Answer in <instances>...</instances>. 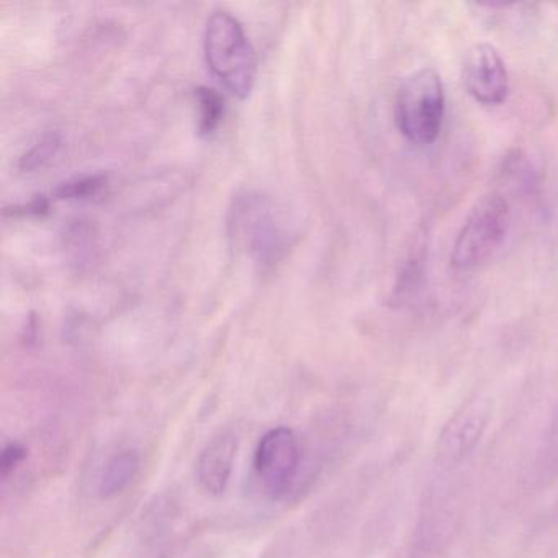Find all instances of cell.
I'll use <instances>...</instances> for the list:
<instances>
[{
  "mask_svg": "<svg viewBox=\"0 0 558 558\" xmlns=\"http://www.w3.org/2000/svg\"><path fill=\"white\" fill-rule=\"evenodd\" d=\"M463 84L482 106L495 107L505 102L509 93L508 70L493 45L478 44L470 48L463 61Z\"/></svg>",
  "mask_w": 558,
  "mask_h": 558,
  "instance_id": "7",
  "label": "cell"
},
{
  "mask_svg": "<svg viewBox=\"0 0 558 558\" xmlns=\"http://www.w3.org/2000/svg\"><path fill=\"white\" fill-rule=\"evenodd\" d=\"M238 446L240 440L236 433L225 429L215 434L202 450L197 460V478L208 495L220 496L227 492L233 475Z\"/></svg>",
  "mask_w": 558,
  "mask_h": 558,
  "instance_id": "8",
  "label": "cell"
},
{
  "mask_svg": "<svg viewBox=\"0 0 558 558\" xmlns=\"http://www.w3.org/2000/svg\"><path fill=\"white\" fill-rule=\"evenodd\" d=\"M195 99L198 107V133L202 136H211L223 119V97L210 87H201L195 90Z\"/></svg>",
  "mask_w": 558,
  "mask_h": 558,
  "instance_id": "10",
  "label": "cell"
},
{
  "mask_svg": "<svg viewBox=\"0 0 558 558\" xmlns=\"http://www.w3.org/2000/svg\"><path fill=\"white\" fill-rule=\"evenodd\" d=\"M142 459L140 453L133 449H123L120 452L113 453L106 465H104L102 473L99 476V495L104 499L116 498L122 495L130 483L138 475Z\"/></svg>",
  "mask_w": 558,
  "mask_h": 558,
  "instance_id": "9",
  "label": "cell"
},
{
  "mask_svg": "<svg viewBox=\"0 0 558 558\" xmlns=\"http://www.w3.org/2000/svg\"><path fill=\"white\" fill-rule=\"evenodd\" d=\"M230 233L238 246L263 267H272L289 244V234L283 230L272 202L253 192L240 195L234 202Z\"/></svg>",
  "mask_w": 558,
  "mask_h": 558,
  "instance_id": "2",
  "label": "cell"
},
{
  "mask_svg": "<svg viewBox=\"0 0 558 558\" xmlns=\"http://www.w3.org/2000/svg\"><path fill=\"white\" fill-rule=\"evenodd\" d=\"M106 182L107 179L104 175H84V178L63 182L57 189V195L60 198H89L99 194Z\"/></svg>",
  "mask_w": 558,
  "mask_h": 558,
  "instance_id": "11",
  "label": "cell"
},
{
  "mask_svg": "<svg viewBox=\"0 0 558 558\" xmlns=\"http://www.w3.org/2000/svg\"><path fill=\"white\" fill-rule=\"evenodd\" d=\"M302 449L290 427L267 430L254 452V472L270 499L286 498L299 475Z\"/></svg>",
  "mask_w": 558,
  "mask_h": 558,
  "instance_id": "5",
  "label": "cell"
},
{
  "mask_svg": "<svg viewBox=\"0 0 558 558\" xmlns=\"http://www.w3.org/2000/svg\"><path fill=\"white\" fill-rule=\"evenodd\" d=\"M446 96L439 73L424 68L403 81L397 99V125L417 146L436 142L442 129Z\"/></svg>",
  "mask_w": 558,
  "mask_h": 558,
  "instance_id": "3",
  "label": "cell"
},
{
  "mask_svg": "<svg viewBox=\"0 0 558 558\" xmlns=\"http://www.w3.org/2000/svg\"><path fill=\"white\" fill-rule=\"evenodd\" d=\"M25 459H27V449L22 444L9 442L2 450V457H0V473H2L4 480H8L9 475L14 473L24 463Z\"/></svg>",
  "mask_w": 558,
  "mask_h": 558,
  "instance_id": "13",
  "label": "cell"
},
{
  "mask_svg": "<svg viewBox=\"0 0 558 558\" xmlns=\"http://www.w3.org/2000/svg\"><path fill=\"white\" fill-rule=\"evenodd\" d=\"M508 228L509 205L505 197L492 194L476 202L453 244V269L470 274L485 266L501 246Z\"/></svg>",
  "mask_w": 558,
  "mask_h": 558,
  "instance_id": "4",
  "label": "cell"
},
{
  "mask_svg": "<svg viewBox=\"0 0 558 558\" xmlns=\"http://www.w3.org/2000/svg\"><path fill=\"white\" fill-rule=\"evenodd\" d=\"M493 417V403L485 398L463 404L440 430L437 456L440 462H462L475 450L488 429Z\"/></svg>",
  "mask_w": 558,
  "mask_h": 558,
  "instance_id": "6",
  "label": "cell"
},
{
  "mask_svg": "<svg viewBox=\"0 0 558 558\" xmlns=\"http://www.w3.org/2000/svg\"><path fill=\"white\" fill-rule=\"evenodd\" d=\"M204 48L214 76L233 96H250L256 81V54L240 21L230 12H214L205 27Z\"/></svg>",
  "mask_w": 558,
  "mask_h": 558,
  "instance_id": "1",
  "label": "cell"
},
{
  "mask_svg": "<svg viewBox=\"0 0 558 558\" xmlns=\"http://www.w3.org/2000/svg\"><path fill=\"white\" fill-rule=\"evenodd\" d=\"M61 142L60 136L57 133H50V135L41 138L27 155L22 158V168L24 169H37L41 168L45 162L50 161L54 155H57L58 148H60Z\"/></svg>",
  "mask_w": 558,
  "mask_h": 558,
  "instance_id": "12",
  "label": "cell"
}]
</instances>
